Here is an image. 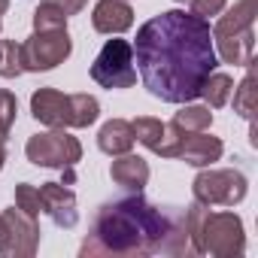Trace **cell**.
Here are the masks:
<instances>
[{
  "instance_id": "1",
  "label": "cell",
  "mask_w": 258,
  "mask_h": 258,
  "mask_svg": "<svg viewBox=\"0 0 258 258\" xmlns=\"http://www.w3.org/2000/svg\"><path fill=\"white\" fill-rule=\"evenodd\" d=\"M131 49L146 91L164 103H188L201 97V85L219 67L207 19L185 10H167L149 19L137 31Z\"/></svg>"
},
{
  "instance_id": "2",
  "label": "cell",
  "mask_w": 258,
  "mask_h": 258,
  "mask_svg": "<svg viewBox=\"0 0 258 258\" xmlns=\"http://www.w3.org/2000/svg\"><path fill=\"white\" fill-rule=\"evenodd\" d=\"M204 204L164 210L140 191L109 201L97 210L88 237L79 246L82 258H140V255H201L198 228Z\"/></svg>"
},
{
  "instance_id": "3",
  "label": "cell",
  "mask_w": 258,
  "mask_h": 258,
  "mask_svg": "<svg viewBox=\"0 0 258 258\" xmlns=\"http://www.w3.org/2000/svg\"><path fill=\"white\" fill-rule=\"evenodd\" d=\"M255 10L258 0H237V4L216 19L213 46L225 64L249 67L255 61Z\"/></svg>"
},
{
  "instance_id": "4",
  "label": "cell",
  "mask_w": 258,
  "mask_h": 258,
  "mask_svg": "<svg viewBox=\"0 0 258 258\" xmlns=\"http://www.w3.org/2000/svg\"><path fill=\"white\" fill-rule=\"evenodd\" d=\"M31 115L46 127H88L100 115V103L91 94H61L58 88H40L31 94Z\"/></svg>"
},
{
  "instance_id": "5",
  "label": "cell",
  "mask_w": 258,
  "mask_h": 258,
  "mask_svg": "<svg viewBox=\"0 0 258 258\" xmlns=\"http://www.w3.org/2000/svg\"><path fill=\"white\" fill-rule=\"evenodd\" d=\"M198 246H201V255H213V258L243 255L246 249L243 219L237 213H204L198 228Z\"/></svg>"
},
{
  "instance_id": "6",
  "label": "cell",
  "mask_w": 258,
  "mask_h": 258,
  "mask_svg": "<svg viewBox=\"0 0 258 258\" xmlns=\"http://www.w3.org/2000/svg\"><path fill=\"white\" fill-rule=\"evenodd\" d=\"M25 155L37 167H55L70 170L82 158V143L67 134V127H52L46 134H34L25 146Z\"/></svg>"
},
{
  "instance_id": "7",
  "label": "cell",
  "mask_w": 258,
  "mask_h": 258,
  "mask_svg": "<svg viewBox=\"0 0 258 258\" xmlns=\"http://www.w3.org/2000/svg\"><path fill=\"white\" fill-rule=\"evenodd\" d=\"M91 79L100 88H131L137 82L134 70V49L127 40H106L91 64Z\"/></svg>"
},
{
  "instance_id": "8",
  "label": "cell",
  "mask_w": 258,
  "mask_h": 258,
  "mask_svg": "<svg viewBox=\"0 0 258 258\" xmlns=\"http://www.w3.org/2000/svg\"><path fill=\"white\" fill-rule=\"evenodd\" d=\"M73 52V40L67 34V28H55V31H34L25 43H22V67L28 73H46L55 70L58 64H64Z\"/></svg>"
},
{
  "instance_id": "9",
  "label": "cell",
  "mask_w": 258,
  "mask_h": 258,
  "mask_svg": "<svg viewBox=\"0 0 258 258\" xmlns=\"http://www.w3.org/2000/svg\"><path fill=\"white\" fill-rule=\"evenodd\" d=\"M191 191H195V201L204 204V207H237L246 191H249V182L240 170H231V167H222V170H201L191 182Z\"/></svg>"
},
{
  "instance_id": "10",
  "label": "cell",
  "mask_w": 258,
  "mask_h": 258,
  "mask_svg": "<svg viewBox=\"0 0 258 258\" xmlns=\"http://www.w3.org/2000/svg\"><path fill=\"white\" fill-rule=\"evenodd\" d=\"M134 127V137L155 155L161 158H176L179 152V143H182V131L173 124V121H161V118H152V115H140L131 121Z\"/></svg>"
},
{
  "instance_id": "11",
  "label": "cell",
  "mask_w": 258,
  "mask_h": 258,
  "mask_svg": "<svg viewBox=\"0 0 258 258\" xmlns=\"http://www.w3.org/2000/svg\"><path fill=\"white\" fill-rule=\"evenodd\" d=\"M4 219H7V246H4V258H31L40 246V225L34 216L22 213L19 207H10L4 210Z\"/></svg>"
},
{
  "instance_id": "12",
  "label": "cell",
  "mask_w": 258,
  "mask_h": 258,
  "mask_svg": "<svg viewBox=\"0 0 258 258\" xmlns=\"http://www.w3.org/2000/svg\"><path fill=\"white\" fill-rule=\"evenodd\" d=\"M40 201H43V213H49V219L58 228H73L79 222L76 195L67 185H61V182H43L40 185Z\"/></svg>"
},
{
  "instance_id": "13",
  "label": "cell",
  "mask_w": 258,
  "mask_h": 258,
  "mask_svg": "<svg viewBox=\"0 0 258 258\" xmlns=\"http://www.w3.org/2000/svg\"><path fill=\"white\" fill-rule=\"evenodd\" d=\"M222 152H225V146L219 137H213L207 131H191V134H182L176 158H182L191 167H210L222 158Z\"/></svg>"
},
{
  "instance_id": "14",
  "label": "cell",
  "mask_w": 258,
  "mask_h": 258,
  "mask_svg": "<svg viewBox=\"0 0 258 258\" xmlns=\"http://www.w3.org/2000/svg\"><path fill=\"white\" fill-rule=\"evenodd\" d=\"M91 25L97 34H124L134 25V10L127 0H97V7L91 13Z\"/></svg>"
},
{
  "instance_id": "15",
  "label": "cell",
  "mask_w": 258,
  "mask_h": 258,
  "mask_svg": "<svg viewBox=\"0 0 258 258\" xmlns=\"http://www.w3.org/2000/svg\"><path fill=\"white\" fill-rule=\"evenodd\" d=\"M109 176H112L115 185H121V188H127V191H143L146 182H149V176H152V170H149V164H146L140 155L124 152V155H115V158H112Z\"/></svg>"
},
{
  "instance_id": "16",
  "label": "cell",
  "mask_w": 258,
  "mask_h": 258,
  "mask_svg": "<svg viewBox=\"0 0 258 258\" xmlns=\"http://www.w3.org/2000/svg\"><path fill=\"white\" fill-rule=\"evenodd\" d=\"M134 143H137L134 127H131V121H124V118H109L100 131H97V146H100V152H106V155H112V158L131 152Z\"/></svg>"
},
{
  "instance_id": "17",
  "label": "cell",
  "mask_w": 258,
  "mask_h": 258,
  "mask_svg": "<svg viewBox=\"0 0 258 258\" xmlns=\"http://www.w3.org/2000/svg\"><path fill=\"white\" fill-rule=\"evenodd\" d=\"M231 91H234V79L228 76V73H210L207 76V82L201 85V97L207 100V106L210 109H222L228 100H231Z\"/></svg>"
},
{
  "instance_id": "18",
  "label": "cell",
  "mask_w": 258,
  "mask_h": 258,
  "mask_svg": "<svg viewBox=\"0 0 258 258\" xmlns=\"http://www.w3.org/2000/svg\"><path fill=\"white\" fill-rule=\"evenodd\" d=\"M173 124L179 127L182 134H191V131H210V124H213V112H210V106L185 103V106L173 115Z\"/></svg>"
},
{
  "instance_id": "19",
  "label": "cell",
  "mask_w": 258,
  "mask_h": 258,
  "mask_svg": "<svg viewBox=\"0 0 258 258\" xmlns=\"http://www.w3.org/2000/svg\"><path fill=\"white\" fill-rule=\"evenodd\" d=\"M255 64V61H252ZM252 64H249V70H246V76H243V82L231 91L234 94V112L237 115H243V118H249L252 121V115H255V106H258V97H255V73H252Z\"/></svg>"
},
{
  "instance_id": "20",
  "label": "cell",
  "mask_w": 258,
  "mask_h": 258,
  "mask_svg": "<svg viewBox=\"0 0 258 258\" xmlns=\"http://www.w3.org/2000/svg\"><path fill=\"white\" fill-rule=\"evenodd\" d=\"M25 67H22V43L16 40H4V55H0V76L4 79H16L22 76Z\"/></svg>"
},
{
  "instance_id": "21",
  "label": "cell",
  "mask_w": 258,
  "mask_h": 258,
  "mask_svg": "<svg viewBox=\"0 0 258 258\" xmlns=\"http://www.w3.org/2000/svg\"><path fill=\"white\" fill-rule=\"evenodd\" d=\"M55 28H67L64 10H58L52 4H40L34 10V31H55Z\"/></svg>"
},
{
  "instance_id": "22",
  "label": "cell",
  "mask_w": 258,
  "mask_h": 258,
  "mask_svg": "<svg viewBox=\"0 0 258 258\" xmlns=\"http://www.w3.org/2000/svg\"><path fill=\"white\" fill-rule=\"evenodd\" d=\"M16 112H19V100L13 91L7 88H0V140L7 143L10 131H13V124H16Z\"/></svg>"
},
{
  "instance_id": "23",
  "label": "cell",
  "mask_w": 258,
  "mask_h": 258,
  "mask_svg": "<svg viewBox=\"0 0 258 258\" xmlns=\"http://www.w3.org/2000/svg\"><path fill=\"white\" fill-rule=\"evenodd\" d=\"M16 207H19L22 213H28V216L40 219V213H43L40 188H34V185H28V182H19V185H16Z\"/></svg>"
},
{
  "instance_id": "24",
  "label": "cell",
  "mask_w": 258,
  "mask_h": 258,
  "mask_svg": "<svg viewBox=\"0 0 258 258\" xmlns=\"http://www.w3.org/2000/svg\"><path fill=\"white\" fill-rule=\"evenodd\" d=\"M225 7H228V0H191V16L213 19V16H222Z\"/></svg>"
},
{
  "instance_id": "25",
  "label": "cell",
  "mask_w": 258,
  "mask_h": 258,
  "mask_svg": "<svg viewBox=\"0 0 258 258\" xmlns=\"http://www.w3.org/2000/svg\"><path fill=\"white\" fill-rule=\"evenodd\" d=\"M40 4H52V7L64 10V16H79L88 7V0H40Z\"/></svg>"
},
{
  "instance_id": "26",
  "label": "cell",
  "mask_w": 258,
  "mask_h": 258,
  "mask_svg": "<svg viewBox=\"0 0 258 258\" xmlns=\"http://www.w3.org/2000/svg\"><path fill=\"white\" fill-rule=\"evenodd\" d=\"M7 234H10V228H7L4 213H0V255H4V246H7Z\"/></svg>"
},
{
  "instance_id": "27",
  "label": "cell",
  "mask_w": 258,
  "mask_h": 258,
  "mask_svg": "<svg viewBox=\"0 0 258 258\" xmlns=\"http://www.w3.org/2000/svg\"><path fill=\"white\" fill-rule=\"evenodd\" d=\"M4 164H7V143L0 140V170H4Z\"/></svg>"
},
{
  "instance_id": "28",
  "label": "cell",
  "mask_w": 258,
  "mask_h": 258,
  "mask_svg": "<svg viewBox=\"0 0 258 258\" xmlns=\"http://www.w3.org/2000/svg\"><path fill=\"white\" fill-rule=\"evenodd\" d=\"M7 7H10V0H0V16L7 13Z\"/></svg>"
},
{
  "instance_id": "29",
  "label": "cell",
  "mask_w": 258,
  "mask_h": 258,
  "mask_svg": "<svg viewBox=\"0 0 258 258\" xmlns=\"http://www.w3.org/2000/svg\"><path fill=\"white\" fill-rule=\"evenodd\" d=\"M0 55H4V40H0Z\"/></svg>"
},
{
  "instance_id": "30",
  "label": "cell",
  "mask_w": 258,
  "mask_h": 258,
  "mask_svg": "<svg viewBox=\"0 0 258 258\" xmlns=\"http://www.w3.org/2000/svg\"><path fill=\"white\" fill-rule=\"evenodd\" d=\"M176 4H185V0H176Z\"/></svg>"
}]
</instances>
